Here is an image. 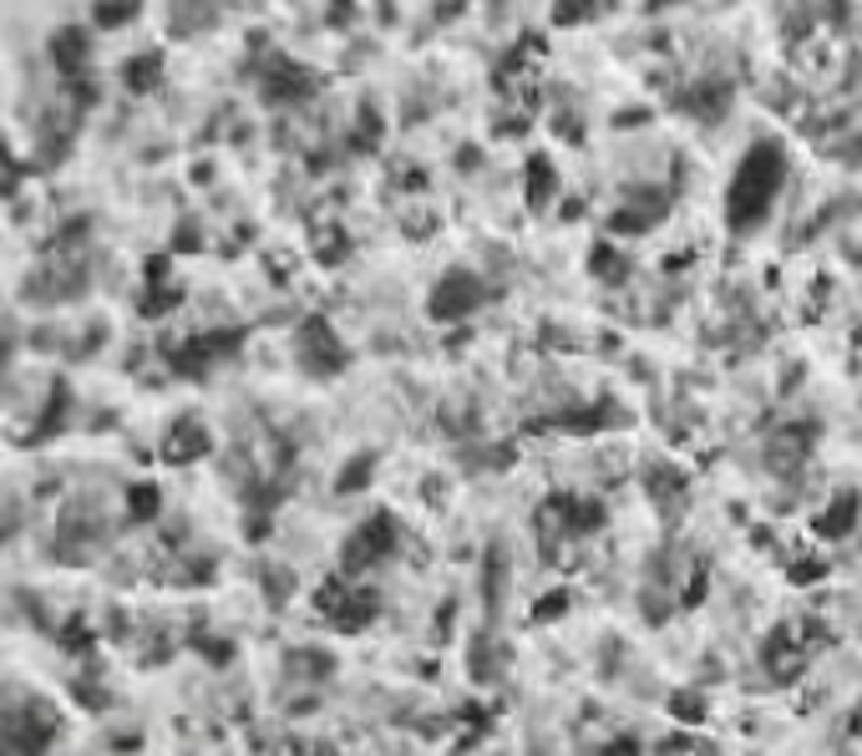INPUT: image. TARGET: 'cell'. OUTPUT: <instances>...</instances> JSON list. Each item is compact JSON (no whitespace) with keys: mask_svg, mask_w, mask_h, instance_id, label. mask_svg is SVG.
I'll use <instances>...</instances> for the list:
<instances>
[{"mask_svg":"<svg viewBox=\"0 0 862 756\" xmlns=\"http://www.w3.org/2000/svg\"><path fill=\"white\" fill-rule=\"evenodd\" d=\"M786 184V153L782 143H757L736 163V178H730V229H757L771 209H776V193Z\"/></svg>","mask_w":862,"mask_h":756,"instance_id":"obj_1","label":"cell"},{"mask_svg":"<svg viewBox=\"0 0 862 756\" xmlns=\"http://www.w3.org/2000/svg\"><path fill=\"white\" fill-rule=\"evenodd\" d=\"M482 300H488V285H482L478 275H467V269H451L437 290H432V315H437V320H462V315H472Z\"/></svg>","mask_w":862,"mask_h":756,"instance_id":"obj_2","label":"cell"},{"mask_svg":"<svg viewBox=\"0 0 862 756\" xmlns=\"http://www.w3.org/2000/svg\"><path fill=\"white\" fill-rule=\"evenodd\" d=\"M396 548V523L385 513H376L371 523H360V533L345 544V574H366L371 564H381Z\"/></svg>","mask_w":862,"mask_h":756,"instance_id":"obj_3","label":"cell"},{"mask_svg":"<svg viewBox=\"0 0 862 756\" xmlns=\"http://www.w3.org/2000/svg\"><path fill=\"white\" fill-rule=\"evenodd\" d=\"M87 52H92V41H87V31L67 26V31H56L52 41V56H56V67H61V77L77 81V87H87Z\"/></svg>","mask_w":862,"mask_h":756,"instance_id":"obj_4","label":"cell"},{"mask_svg":"<svg viewBox=\"0 0 862 756\" xmlns=\"http://www.w3.org/2000/svg\"><path fill=\"white\" fill-rule=\"evenodd\" d=\"M300 351H305V366H315L320 376L325 371H335L340 366V345H335V335H331V325L325 320H310L305 331H300Z\"/></svg>","mask_w":862,"mask_h":756,"instance_id":"obj_5","label":"cell"},{"mask_svg":"<svg viewBox=\"0 0 862 756\" xmlns=\"http://www.w3.org/2000/svg\"><path fill=\"white\" fill-rule=\"evenodd\" d=\"M310 87H315V77L300 67H290V62H275V67L265 71V97L269 102H290V97H305Z\"/></svg>","mask_w":862,"mask_h":756,"instance_id":"obj_6","label":"cell"},{"mask_svg":"<svg viewBox=\"0 0 862 756\" xmlns=\"http://www.w3.org/2000/svg\"><path fill=\"white\" fill-rule=\"evenodd\" d=\"M168 463H193V457H203V452H209V432H203V422H178L168 432Z\"/></svg>","mask_w":862,"mask_h":756,"instance_id":"obj_7","label":"cell"},{"mask_svg":"<svg viewBox=\"0 0 862 756\" xmlns=\"http://www.w3.org/2000/svg\"><path fill=\"white\" fill-rule=\"evenodd\" d=\"M852 523H858V492H842L827 513L811 518V533H817V538H848Z\"/></svg>","mask_w":862,"mask_h":756,"instance_id":"obj_8","label":"cell"},{"mask_svg":"<svg viewBox=\"0 0 862 756\" xmlns=\"http://www.w3.org/2000/svg\"><path fill=\"white\" fill-rule=\"evenodd\" d=\"M158 77H163V52H147V56H133V62H127V87H133V92H153Z\"/></svg>","mask_w":862,"mask_h":756,"instance_id":"obj_9","label":"cell"},{"mask_svg":"<svg viewBox=\"0 0 862 756\" xmlns=\"http://www.w3.org/2000/svg\"><path fill=\"white\" fill-rule=\"evenodd\" d=\"M137 15V0H102L97 5V26H122Z\"/></svg>","mask_w":862,"mask_h":756,"instance_id":"obj_10","label":"cell"},{"mask_svg":"<svg viewBox=\"0 0 862 756\" xmlns=\"http://www.w3.org/2000/svg\"><path fill=\"white\" fill-rule=\"evenodd\" d=\"M548 193H553V168L538 158V163H533V173H528V199L533 203H548Z\"/></svg>","mask_w":862,"mask_h":756,"instance_id":"obj_11","label":"cell"},{"mask_svg":"<svg viewBox=\"0 0 862 756\" xmlns=\"http://www.w3.org/2000/svg\"><path fill=\"white\" fill-rule=\"evenodd\" d=\"M371 472H376L371 457H356V463H350V467L340 472V492H356L360 482H371Z\"/></svg>","mask_w":862,"mask_h":756,"instance_id":"obj_12","label":"cell"},{"mask_svg":"<svg viewBox=\"0 0 862 756\" xmlns=\"http://www.w3.org/2000/svg\"><path fill=\"white\" fill-rule=\"evenodd\" d=\"M158 513V488H133V518Z\"/></svg>","mask_w":862,"mask_h":756,"instance_id":"obj_13","label":"cell"}]
</instances>
